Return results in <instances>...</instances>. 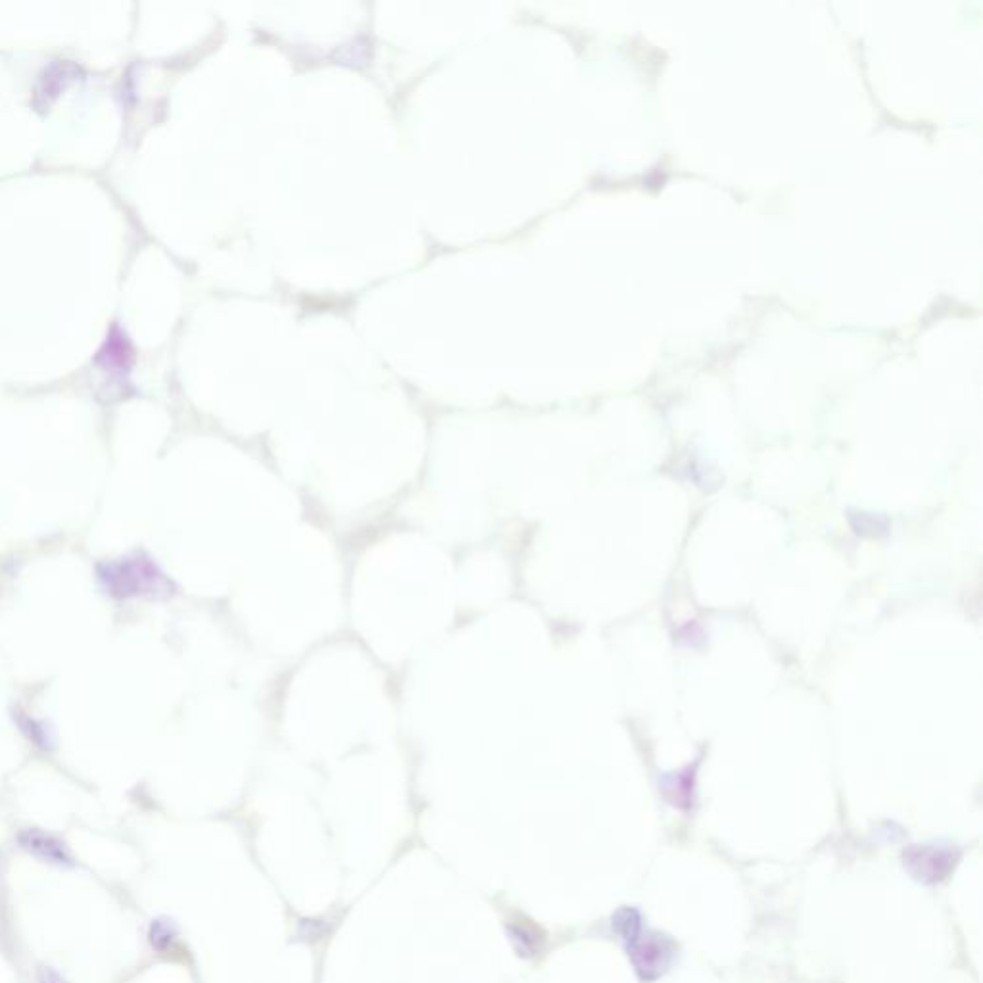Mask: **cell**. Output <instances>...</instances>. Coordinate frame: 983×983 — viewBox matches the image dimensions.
Segmentation results:
<instances>
[{
	"label": "cell",
	"instance_id": "1",
	"mask_svg": "<svg viewBox=\"0 0 983 983\" xmlns=\"http://www.w3.org/2000/svg\"><path fill=\"white\" fill-rule=\"evenodd\" d=\"M104 592L116 600H166L175 586L162 569L144 553L106 561L96 567Z\"/></svg>",
	"mask_w": 983,
	"mask_h": 983
},
{
	"label": "cell",
	"instance_id": "2",
	"mask_svg": "<svg viewBox=\"0 0 983 983\" xmlns=\"http://www.w3.org/2000/svg\"><path fill=\"white\" fill-rule=\"evenodd\" d=\"M613 924L623 939L628 957L642 982H655L669 970L676 955V947L669 937L644 930L640 912L636 909H621L613 918Z\"/></svg>",
	"mask_w": 983,
	"mask_h": 983
},
{
	"label": "cell",
	"instance_id": "3",
	"mask_svg": "<svg viewBox=\"0 0 983 983\" xmlns=\"http://www.w3.org/2000/svg\"><path fill=\"white\" fill-rule=\"evenodd\" d=\"M960 851L951 845H912L903 851V864L912 878L932 886L943 882L959 863Z\"/></svg>",
	"mask_w": 983,
	"mask_h": 983
},
{
	"label": "cell",
	"instance_id": "4",
	"mask_svg": "<svg viewBox=\"0 0 983 983\" xmlns=\"http://www.w3.org/2000/svg\"><path fill=\"white\" fill-rule=\"evenodd\" d=\"M133 361H135V350L129 336L120 325H112L104 344L100 346L95 356L96 365L112 379L125 381L127 375L131 373Z\"/></svg>",
	"mask_w": 983,
	"mask_h": 983
},
{
	"label": "cell",
	"instance_id": "5",
	"mask_svg": "<svg viewBox=\"0 0 983 983\" xmlns=\"http://www.w3.org/2000/svg\"><path fill=\"white\" fill-rule=\"evenodd\" d=\"M20 847L25 849L29 855L41 859L43 863L58 864V866H68L72 864V855L64 841L54 838L52 834H47L43 830L29 828L24 830L20 836Z\"/></svg>",
	"mask_w": 983,
	"mask_h": 983
},
{
	"label": "cell",
	"instance_id": "6",
	"mask_svg": "<svg viewBox=\"0 0 983 983\" xmlns=\"http://www.w3.org/2000/svg\"><path fill=\"white\" fill-rule=\"evenodd\" d=\"M73 75H75V66L68 64V62H56L52 64L50 68L45 70V75H41L39 79V87H37V98H35V104L37 106H48L56 96L60 95L68 83L72 81Z\"/></svg>",
	"mask_w": 983,
	"mask_h": 983
},
{
	"label": "cell",
	"instance_id": "7",
	"mask_svg": "<svg viewBox=\"0 0 983 983\" xmlns=\"http://www.w3.org/2000/svg\"><path fill=\"white\" fill-rule=\"evenodd\" d=\"M173 937H175V924H173L171 920L162 918V920H156V922L152 924V930H150V941H152V945H154V947H158V949L168 947L169 943L173 941Z\"/></svg>",
	"mask_w": 983,
	"mask_h": 983
},
{
	"label": "cell",
	"instance_id": "8",
	"mask_svg": "<svg viewBox=\"0 0 983 983\" xmlns=\"http://www.w3.org/2000/svg\"><path fill=\"white\" fill-rule=\"evenodd\" d=\"M22 728H24L25 734H29V738L35 742V744L45 745L48 744L47 732L43 728L37 726V722L31 719L20 720Z\"/></svg>",
	"mask_w": 983,
	"mask_h": 983
},
{
	"label": "cell",
	"instance_id": "9",
	"mask_svg": "<svg viewBox=\"0 0 983 983\" xmlns=\"http://www.w3.org/2000/svg\"><path fill=\"white\" fill-rule=\"evenodd\" d=\"M41 983H66L56 972L52 970H43L41 972Z\"/></svg>",
	"mask_w": 983,
	"mask_h": 983
}]
</instances>
